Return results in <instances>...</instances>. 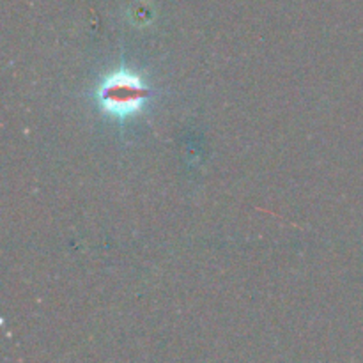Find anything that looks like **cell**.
<instances>
[{
	"instance_id": "cell-1",
	"label": "cell",
	"mask_w": 363,
	"mask_h": 363,
	"mask_svg": "<svg viewBox=\"0 0 363 363\" xmlns=\"http://www.w3.org/2000/svg\"><path fill=\"white\" fill-rule=\"evenodd\" d=\"M149 98V89L137 74L130 71H117L110 74L98 89V101L105 112L117 117H130L144 106Z\"/></svg>"
}]
</instances>
